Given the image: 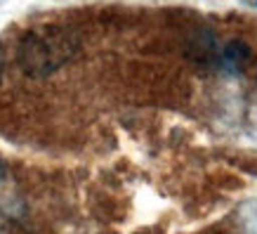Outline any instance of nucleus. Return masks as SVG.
Listing matches in <instances>:
<instances>
[{"label": "nucleus", "instance_id": "1", "mask_svg": "<svg viewBox=\"0 0 257 234\" xmlns=\"http://www.w3.org/2000/svg\"><path fill=\"white\" fill-rule=\"evenodd\" d=\"M76 52V43L66 31L59 29H43L29 33L19 45V62L29 76H47L71 59Z\"/></svg>", "mask_w": 257, "mask_h": 234}, {"label": "nucleus", "instance_id": "2", "mask_svg": "<svg viewBox=\"0 0 257 234\" xmlns=\"http://www.w3.org/2000/svg\"><path fill=\"white\" fill-rule=\"evenodd\" d=\"M250 57V47L241 40H231L229 45L219 52V64L224 66L226 71H241L243 64L248 62Z\"/></svg>", "mask_w": 257, "mask_h": 234}, {"label": "nucleus", "instance_id": "3", "mask_svg": "<svg viewBox=\"0 0 257 234\" xmlns=\"http://www.w3.org/2000/svg\"><path fill=\"white\" fill-rule=\"evenodd\" d=\"M5 178V164H3V161H0V180Z\"/></svg>", "mask_w": 257, "mask_h": 234}, {"label": "nucleus", "instance_id": "4", "mask_svg": "<svg viewBox=\"0 0 257 234\" xmlns=\"http://www.w3.org/2000/svg\"><path fill=\"white\" fill-rule=\"evenodd\" d=\"M0 78H3V55H0Z\"/></svg>", "mask_w": 257, "mask_h": 234}, {"label": "nucleus", "instance_id": "5", "mask_svg": "<svg viewBox=\"0 0 257 234\" xmlns=\"http://www.w3.org/2000/svg\"><path fill=\"white\" fill-rule=\"evenodd\" d=\"M252 5H257V0H252Z\"/></svg>", "mask_w": 257, "mask_h": 234}]
</instances>
